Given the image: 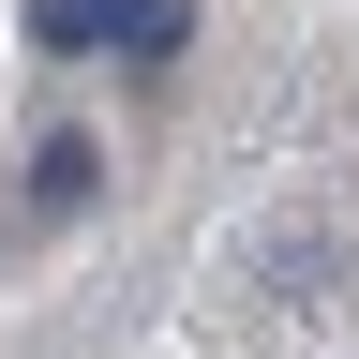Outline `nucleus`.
<instances>
[{"instance_id": "f03ea898", "label": "nucleus", "mask_w": 359, "mask_h": 359, "mask_svg": "<svg viewBox=\"0 0 359 359\" xmlns=\"http://www.w3.org/2000/svg\"><path fill=\"white\" fill-rule=\"evenodd\" d=\"M90 180H105V150L90 135H45L30 150V210H90Z\"/></svg>"}, {"instance_id": "f257e3e1", "label": "nucleus", "mask_w": 359, "mask_h": 359, "mask_svg": "<svg viewBox=\"0 0 359 359\" xmlns=\"http://www.w3.org/2000/svg\"><path fill=\"white\" fill-rule=\"evenodd\" d=\"M30 45H135V60H165V45H195V0H30Z\"/></svg>"}]
</instances>
